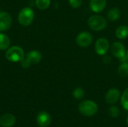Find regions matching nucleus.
I'll use <instances>...</instances> for the list:
<instances>
[{
	"instance_id": "obj_6",
	"label": "nucleus",
	"mask_w": 128,
	"mask_h": 127,
	"mask_svg": "<svg viewBox=\"0 0 128 127\" xmlns=\"http://www.w3.org/2000/svg\"><path fill=\"white\" fill-rule=\"evenodd\" d=\"M95 52L98 55L104 56L110 49V42L104 37H100L97 40L94 46Z\"/></svg>"
},
{
	"instance_id": "obj_8",
	"label": "nucleus",
	"mask_w": 128,
	"mask_h": 127,
	"mask_svg": "<svg viewBox=\"0 0 128 127\" xmlns=\"http://www.w3.org/2000/svg\"><path fill=\"white\" fill-rule=\"evenodd\" d=\"M12 24V18L9 13L5 11L0 12V31L8 30Z\"/></svg>"
},
{
	"instance_id": "obj_9",
	"label": "nucleus",
	"mask_w": 128,
	"mask_h": 127,
	"mask_svg": "<svg viewBox=\"0 0 128 127\" xmlns=\"http://www.w3.org/2000/svg\"><path fill=\"white\" fill-rule=\"evenodd\" d=\"M120 96H121V93L118 89L111 88L106 92L105 96V100L108 104L113 105L118 101Z\"/></svg>"
},
{
	"instance_id": "obj_19",
	"label": "nucleus",
	"mask_w": 128,
	"mask_h": 127,
	"mask_svg": "<svg viewBox=\"0 0 128 127\" xmlns=\"http://www.w3.org/2000/svg\"><path fill=\"white\" fill-rule=\"evenodd\" d=\"M121 104L125 110L128 111V88L124 90L121 97Z\"/></svg>"
},
{
	"instance_id": "obj_5",
	"label": "nucleus",
	"mask_w": 128,
	"mask_h": 127,
	"mask_svg": "<svg viewBox=\"0 0 128 127\" xmlns=\"http://www.w3.org/2000/svg\"><path fill=\"white\" fill-rule=\"evenodd\" d=\"M110 51H111L112 55L114 57L120 59L122 62L126 61L124 60H128V58L126 55L127 52H126L125 46L122 43L118 42V41L114 42L111 46Z\"/></svg>"
},
{
	"instance_id": "obj_12",
	"label": "nucleus",
	"mask_w": 128,
	"mask_h": 127,
	"mask_svg": "<svg viewBox=\"0 0 128 127\" xmlns=\"http://www.w3.org/2000/svg\"><path fill=\"white\" fill-rule=\"evenodd\" d=\"M106 6V0H90V9L94 13L102 12Z\"/></svg>"
},
{
	"instance_id": "obj_14",
	"label": "nucleus",
	"mask_w": 128,
	"mask_h": 127,
	"mask_svg": "<svg viewBox=\"0 0 128 127\" xmlns=\"http://www.w3.org/2000/svg\"><path fill=\"white\" fill-rule=\"evenodd\" d=\"M116 36L120 40L126 39L128 37V25H120L116 30Z\"/></svg>"
},
{
	"instance_id": "obj_2",
	"label": "nucleus",
	"mask_w": 128,
	"mask_h": 127,
	"mask_svg": "<svg viewBox=\"0 0 128 127\" xmlns=\"http://www.w3.org/2000/svg\"><path fill=\"white\" fill-rule=\"evenodd\" d=\"M5 57L10 62H21L25 57V54L20 46H13L7 49Z\"/></svg>"
},
{
	"instance_id": "obj_7",
	"label": "nucleus",
	"mask_w": 128,
	"mask_h": 127,
	"mask_svg": "<svg viewBox=\"0 0 128 127\" xmlns=\"http://www.w3.org/2000/svg\"><path fill=\"white\" fill-rule=\"evenodd\" d=\"M93 41V37L91 33L88 31H82L80 32L76 38V42L77 45L80 47L85 48L88 47L92 44Z\"/></svg>"
},
{
	"instance_id": "obj_17",
	"label": "nucleus",
	"mask_w": 128,
	"mask_h": 127,
	"mask_svg": "<svg viewBox=\"0 0 128 127\" xmlns=\"http://www.w3.org/2000/svg\"><path fill=\"white\" fill-rule=\"evenodd\" d=\"M118 74L123 78L128 76V62L123 61L118 68Z\"/></svg>"
},
{
	"instance_id": "obj_21",
	"label": "nucleus",
	"mask_w": 128,
	"mask_h": 127,
	"mask_svg": "<svg viewBox=\"0 0 128 127\" xmlns=\"http://www.w3.org/2000/svg\"><path fill=\"white\" fill-rule=\"evenodd\" d=\"M109 114L112 118H116L120 115V109L116 106H112L109 109Z\"/></svg>"
},
{
	"instance_id": "obj_4",
	"label": "nucleus",
	"mask_w": 128,
	"mask_h": 127,
	"mask_svg": "<svg viewBox=\"0 0 128 127\" xmlns=\"http://www.w3.org/2000/svg\"><path fill=\"white\" fill-rule=\"evenodd\" d=\"M34 13L31 7H26L22 8L18 14L19 22L23 26H28L33 22Z\"/></svg>"
},
{
	"instance_id": "obj_23",
	"label": "nucleus",
	"mask_w": 128,
	"mask_h": 127,
	"mask_svg": "<svg viewBox=\"0 0 128 127\" xmlns=\"http://www.w3.org/2000/svg\"><path fill=\"white\" fill-rule=\"evenodd\" d=\"M126 122H127V125H128V118H127V121H126Z\"/></svg>"
},
{
	"instance_id": "obj_20",
	"label": "nucleus",
	"mask_w": 128,
	"mask_h": 127,
	"mask_svg": "<svg viewBox=\"0 0 128 127\" xmlns=\"http://www.w3.org/2000/svg\"><path fill=\"white\" fill-rule=\"evenodd\" d=\"M73 96L76 100H82L85 97V91L83 88L78 87L73 91Z\"/></svg>"
},
{
	"instance_id": "obj_15",
	"label": "nucleus",
	"mask_w": 128,
	"mask_h": 127,
	"mask_svg": "<svg viewBox=\"0 0 128 127\" xmlns=\"http://www.w3.org/2000/svg\"><path fill=\"white\" fill-rule=\"evenodd\" d=\"M107 17L112 22L117 21L121 17V10L118 7H112L108 11Z\"/></svg>"
},
{
	"instance_id": "obj_11",
	"label": "nucleus",
	"mask_w": 128,
	"mask_h": 127,
	"mask_svg": "<svg viewBox=\"0 0 128 127\" xmlns=\"http://www.w3.org/2000/svg\"><path fill=\"white\" fill-rule=\"evenodd\" d=\"M37 123L40 127H47L51 123V117L46 112H40L37 116Z\"/></svg>"
},
{
	"instance_id": "obj_18",
	"label": "nucleus",
	"mask_w": 128,
	"mask_h": 127,
	"mask_svg": "<svg viewBox=\"0 0 128 127\" xmlns=\"http://www.w3.org/2000/svg\"><path fill=\"white\" fill-rule=\"evenodd\" d=\"M50 0H36L35 4L38 8L40 10H45L50 5Z\"/></svg>"
},
{
	"instance_id": "obj_10",
	"label": "nucleus",
	"mask_w": 128,
	"mask_h": 127,
	"mask_svg": "<svg viewBox=\"0 0 128 127\" xmlns=\"http://www.w3.org/2000/svg\"><path fill=\"white\" fill-rule=\"evenodd\" d=\"M42 59V55L39 51L32 50L27 53L26 58L24 60L27 62V64L30 66L31 64H35L39 63Z\"/></svg>"
},
{
	"instance_id": "obj_24",
	"label": "nucleus",
	"mask_w": 128,
	"mask_h": 127,
	"mask_svg": "<svg viewBox=\"0 0 128 127\" xmlns=\"http://www.w3.org/2000/svg\"><path fill=\"white\" fill-rule=\"evenodd\" d=\"M127 55V58H128V52H127V55Z\"/></svg>"
},
{
	"instance_id": "obj_16",
	"label": "nucleus",
	"mask_w": 128,
	"mask_h": 127,
	"mask_svg": "<svg viewBox=\"0 0 128 127\" xmlns=\"http://www.w3.org/2000/svg\"><path fill=\"white\" fill-rule=\"evenodd\" d=\"M10 38L4 34L0 33V50L8 49L10 46Z\"/></svg>"
},
{
	"instance_id": "obj_1",
	"label": "nucleus",
	"mask_w": 128,
	"mask_h": 127,
	"mask_svg": "<svg viewBox=\"0 0 128 127\" xmlns=\"http://www.w3.org/2000/svg\"><path fill=\"white\" fill-rule=\"evenodd\" d=\"M78 109L82 115L92 117L98 112V106L97 103L92 100H84L79 104Z\"/></svg>"
},
{
	"instance_id": "obj_3",
	"label": "nucleus",
	"mask_w": 128,
	"mask_h": 127,
	"mask_svg": "<svg viewBox=\"0 0 128 127\" xmlns=\"http://www.w3.org/2000/svg\"><path fill=\"white\" fill-rule=\"evenodd\" d=\"M88 27L95 31H100L105 29L107 26L106 19L100 15H93L88 19Z\"/></svg>"
},
{
	"instance_id": "obj_13",
	"label": "nucleus",
	"mask_w": 128,
	"mask_h": 127,
	"mask_svg": "<svg viewBox=\"0 0 128 127\" xmlns=\"http://www.w3.org/2000/svg\"><path fill=\"white\" fill-rule=\"evenodd\" d=\"M16 122L15 117L11 114H5L0 118V125L3 127H10Z\"/></svg>"
},
{
	"instance_id": "obj_22",
	"label": "nucleus",
	"mask_w": 128,
	"mask_h": 127,
	"mask_svg": "<svg viewBox=\"0 0 128 127\" xmlns=\"http://www.w3.org/2000/svg\"><path fill=\"white\" fill-rule=\"evenodd\" d=\"M68 2L73 8L76 9L82 5V0H68Z\"/></svg>"
}]
</instances>
